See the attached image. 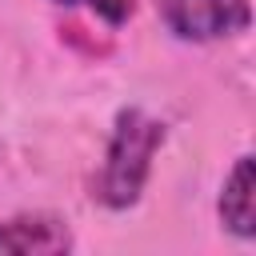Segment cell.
Here are the masks:
<instances>
[{
  "mask_svg": "<svg viewBox=\"0 0 256 256\" xmlns=\"http://www.w3.org/2000/svg\"><path fill=\"white\" fill-rule=\"evenodd\" d=\"M160 144H164V124L140 108H124L116 116L92 196L104 208H132L144 192V180L152 172V156L160 152Z\"/></svg>",
  "mask_w": 256,
  "mask_h": 256,
  "instance_id": "1",
  "label": "cell"
},
{
  "mask_svg": "<svg viewBox=\"0 0 256 256\" xmlns=\"http://www.w3.org/2000/svg\"><path fill=\"white\" fill-rule=\"evenodd\" d=\"M132 4H136V0H88V8H92L104 24H112V28L132 16Z\"/></svg>",
  "mask_w": 256,
  "mask_h": 256,
  "instance_id": "5",
  "label": "cell"
},
{
  "mask_svg": "<svg viewBox=\"0 0 256 256\" xmlns=\"http://www.w3.org/2000/svg\"><path fill=\"white\" fill-rule=\"evenodd\" d=\"M220 220L228 232L236 236H252L256 232V212H252V156H240L236 168L228 172L224 188H220Z\"/></svg>",
  "mask_w": 256,
  "mask_h": 256,
  "instance_id": "4",
  "label": "cell"
},
{
  "mask_svg": "<svg viewBox=\"0 0 256 256\" xmlns=\"http://www.w3.org/2000/svg\"><path fill=\"white\" fill-rule=\"evenodd\" d=\"M72 232L56 216H12L0 220V252H68Z\"/></svg>",
  "mask_w": 256,
  "mask_h": 256,
  "instance_id": "3",
  "label": "cell"
},
{
  "mask_svg": "<svg viewBox=\"0 0 256 256\" xmlns=\"http://www.w3.org/2000/svg\"><path fill=\"white\" fill-rule=\"evenodd\" d=\"M156 12L180 40H220L248 28V0H156Z\"/></svg>",
  "mask_w": 256,
  "mask_h": 256,
  "instance_id": "2",
  "label": "cell"
},
{
  "mask_svg": "<svg viewBox=\"0 0 256 256\" xmlns=\"http://www.w3.org/2000/svg\"><path fill=\"white\" fill-rule=\"evenodd\" d=\"M56 4H76V0H56Z\"/></svg>",
  "mask_w": 256,
  "mask_h": 256,
  "instance_id": "6",
  "label": "cell"
}]
</instances>
